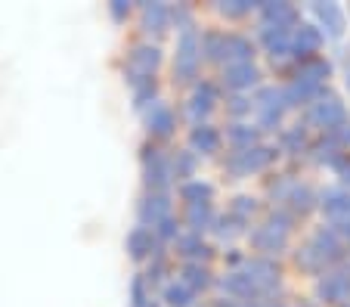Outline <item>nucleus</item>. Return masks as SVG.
<instances>
[{
	"label": "nucleus",
	"mask_w": 350,
	"mask_h": 307,
	"mask_svg": "<svg viewBox=\"0 0 350 307\" xmlns=\"http://www.w3.org/2000/svg\"><path fill=\"white\" fill-rule=\"evenodd\" d=\"M254 109H258V115H260V127H264V131H273V127H279L285 109H288V103H285V90L264 87V90L254 96Z\"/></svg>",
	"instance_id": "obj_7"
},
{
	"label": "nucleus",
	"mask_w": 350,
	"mask_h": 307,
	"mask_svg": "<svg viewBox=\"0 0 350 307\" xmlns=\"http://www.w3.org/2000/svg\"><path fill=\"white\" fill-rule=\"evenodd\" d=\"M180 196L186 199V205H198V202H211L214 187L211 183H202V181H189V183H183Z\"/></svg>",
	"instance_id": "obj_29"
},
{
	"label": "nucleus",
	"mask_w": 350,
	"mask_h": 307,
	"mask_svg": "<svg viewBox=\"0 0 350 307\" xmlns=\"http://www.w3.org/2000/svg\"><path fill=\"white\" fill-rule=\"evenodd\" d=\"M307 121H310L313 127H323L325 134H332V131H338V127L350 124V112L335 94L325 90L323 96H317V100L307 106Z\"/></svg>",
	"instance_id": "obj_2"
},
{
	"label": "nucleus",
	"mask_w": 350,
	"mask_h": 307,
	"mask_svg": "<svg viewBox=\"0 0 350 307\" xmlns=\"http://www.w3.org/2000/svg\"><path fill=\"white\" fill-rule=\"evenodd\" d=\"M329 72H332V62L323 59V56H317V59L301 62V68H297L295 81H307V84L325 87V78H329Z\"/></svg>",
	"instance_id": "obj_19"
},
{
	"label": "nucleus",
	"mask_w": 350,
	"mask_h": 307,
	"mask_svg": "<svg viewBox=\"0 0 350 307\" xmlns=\"http://www.w3.org/2000/svg\"><path fill=\"white\" fill-rule=\"evenodd\" d=\"M171 168H174V177L189 181L192 171H196V155H192V152H177V159L171 161Z\"/></svg>",
	"instance_id": "obj_32"
},
{
	"label": "nucleus",
	"mask_w": 350,
	"mask_h": 307,
	"mask_svg": "<svg viewBox=\"0 0 350 307\" xmlns=\"http://www.w3.org/2000/svg\"><path fill=\"white\" fill-rule=\"evenodd\" d=\"M273 159H276V149H270V146L236 149V152L226 159V171L236 174V177H248V174H254V171H264Z\"/></svg>",
	"instance_id": "obj_5"
},
{
	"label": "nucleus",
	"mask_w": 350,
	"mask_h": 307,
	"mask_svg": "<svg viewBox=\"0 0 350 307\" xmlns=\"http://www.w3.org/2000/svg\"><path fill=\"white\" fill-rule=\"evenodd\" d=\"M152 248H155V233L149 227H133L131 233H127V254H131L133 261L149 258Z\"/></svg>",
	"instance_id": "obj_16"
},
{
	"label": "nucleus",
	"mask_w": 350,
	"mask_h": 307,
	"mask_svg": "<svg viewBox=\"0 0 350 307\" xmlns=\"http://www.w3.org/2000/svg\"><path fill=\"white\" fill-rule=\"evenodd\" d=\"M186 227L192 233H202V230L214 227V211H211V202H198V205H186Z\"/></svg>",
	"instance_id": "obj_22"
},
{
	"label": "nucleus",
	"mask_w": 350,
	"mask_h": 307,
	"mask_svg": "<svg viewBox=\"0 0 350 307\" xmlns=\"http://www.w3.org/2000/svg\"><path fill=\"white\" fill-rule=\"evenodd\" d=\"M291 34H295V31H279V28H260V40H264L267 53H270L273 59L291 56Z\"/></svg>",
	"instance_id": "obj_18"
},
{
	"label": "nucleus",
	"mask_w": 350,
	"mask_h": 307,
	"mask_svg": "<svg viewBox=\"0 0 350 307\" xmlns=\"http://www.w3.org/2000/svg\"><path fill=\"white\" fill-rule=\"evenodd\" d=\"M317 295L325 304H347L350 301V264L325 270L323 280L317 282Z\"/></svg>",
	"instance_id": "obj_6"
},
{
	"label": "nucleus",
	"mask_w": 350,
	"mask_h": 307,
	"mask_svg": "<svg viewBox=\"0 0 350 307\" xmlns=\"http://www.w3.org/2000/svg\"><path fill=\"white\" fill-rule=\"evenodd\" d=\"M174 124H177L174 112L167 106H161V103H155V106L149 109V115H146V131L152 137H159V140H165V137L174 134Z\"/></svg>",
	"instance_id": "obj_14"
},
{
	"label": "nucleus",
	"mask_w": 350,
	"mask_h": 307,
	"mask_svg": "<svg viewBox=\"0 0 350 307\" xmlns=\"http://www.w3.org/2000/svg\"><path fill=\"white\" fill-rule=\"evenodd\" d=\"M307 307H310V304H307Z\"/></svg>",
	"instance_id": "obj_41"
},
{
	"label": "nucleus",
	"mask_w": 350,
	"mask_h": 307,
	"mask_svg": "<svg viewBox=\"0 0 350 307\" xmlns=\"http://www.w3.org/2000/svg\"><path fill=\"white\" fill-rule=\"evenodd\" d=\"M198 62H202V38L196 34V28L180 34L177 40V56H174V78L177 81H192L198 75Z\"/></svg>",
	"instance_id": "obj_3"
},
{
	"label": "nucleus",
	"mask_w": 350,
	"mask_h": 307,
	"mask_svg": "<svg viewBox=\"0 0 350 307\" xmlns=\"http://www.w3.org/2000/svg\"><path fill=\"white\" fill-rule=\"evenodd\" d=\"M192 301H196V292H192L189 286H183L180 280L165 286V304L167 307H192Z\"/></svg>",
	"instance_id": "obj_27"
},
{
	"label": "nucleus",
	"mask_w": 350,
	"mask_h": 307,
	"mask_svg": "<svg viewBox=\"0 0 350 307\" xmlns=\"http://www.w3.org/2000/svg\"><path fill=\"white\" fill-rule=\"evenodd\" d=\"M325 137H332L338 149H344V152H350V124L338 127V131H332V134H325Z\"/></svg>",
	"instance_id": "obj_36"
},
{
	"label": "nucleus",
	"mask_w": 350,
	"mask_h": 307,
	"mask_svg": "<svg viewBox=\"0 0 350 307\" xmlns=\"http://www.w3.org/2000/svg\"><path fill=\"white\" fill-rule=\"evenodd\" d=\"M226 137H230V143L236 149H252V146H258L260 131H258V127H252V124H242V121H236V124L226 131Z\"/></svg>",
	"instance_id": "obj_25"
},
{
	"label": "nucleus",
	"mask_w": 350,
	"mask_h": 307,
	"mask_svg": "<svg viewBox=\"0 0 350 307\" xmlns=\"http://www.w3.org/2000/svg\"><path fill=\"white\" fill-rule=\"evenodd\" d=\"M180 282H183V286H189L192 292H198V289L211 286V273H208V267H202V264H186Z\"/></svg>",
	"instance_id": "obj_28"
},
{
	"label": "nucleus",
	"mask_w": 350,
	"mask_h": 307,
	"mask_svg": "<svg viewBox=\"0 0 350 307\" xmlns=\"http://www.w3.org/2000/svg\"><path fill=\"white\" fill-rule=\"evenodd\" d=\"M252 106H254V103L248 100V96H242V94L232 96V100H230V112H232V115H245V112H252Z\"/></svg>",
	"instance_id": "obj_37"
},
{
	"label": "nucleus",
	"mask_w": 350,
	"mask_h": 307,
	"mask_svg": "<svg viewBox=\"0 0 350 307\" xmlns=\"http://www.w3.org/2000/svg\"><path fill=\"white\" fill-rule=\"evenodd\" d=\"M260 28H279V31H295L297 28V10L282 0L260 3Z\"/></svg>",
	"instance_id": "obj_8"
},
{
	"label": "nucleus",
	"mask_w": 350,
	"mask_h": 307,
	"mask_svg": "<svg viewBox=\"0 0 350 307\" xmlns=\"http://www.w3.org/2000/svg\"><path fill=\"white\" fill-rule=\"evenodd\" d=\"M344 87H347V94H350V72H344Z\"/></svg>",
	"instance_id": "obj_40"
},
{
	"label": "nucleus",
	"mask_w": 350,
	"mask_h": 307,
	"mask_svg": "<svg viewBox=\"0 0 350 307\" xmlns=\"http://www.w3.org/2000/svg\"><path fill=\"white\" fill-rule=\"evenodd\" d=\"M288 208H291V214H301V217H304V214H310L313 208H317V196H313V189L310 187H291V193H288Z\"/></svg>",
	"instance_id": "obj_24"
},
{
	"label": "nucleus",
	"mask_w": 350,
	"mask_h": 307,
	"mask_svg": "<svg viewBox=\"0 0 350 307\" xmlns=\"http://www.w3.org/2000/svg\"><path fill=\"white\" fill-rule=\"evenodd\" d=\"M220 286H224V292L236 295V298H242V301H252V295H260V289L254 286V280L248 273H230Z\"/></svg>",
	"instance_id": "obj_23"
},
{
	"label": "nucleus",
	"mask_w": 350,
	"mask_h": 307,
	"mask_svg": "<svg viewBox=\"0 0 350 307\" xmlns=\"http://www.w3.org/2000/svg\"><path fill=\"white\" fill-rule=\"evenodd\" d=\"M127 13H131V3H124V0H115V3H112V16H115V19H124Z\"/></svg>",
	"instance_id": "obj_38"
},
{
	"label": "nucleus",
	"mask_w": 350,
	"mask_h": 307,
	"mask_svg": "<svg viewBox=\"0 0 350 307\" xmlns=\"http://www.w3.org/2000/svg\"><path fill=\"white\" fill-rule=\"evenodd\" d=\"M159 66H161V50L159 47H149V44L133 47L131 56H127V81H131L133 87L149 84Z\"/></svg>",
	"instance_id": "obj_4"
},
{
	"label": "nucleus",
	"mask_w": 350,
	"mask_h": 307,
	"mask_svg": "<svg viewBox=\"0 0 350 307\" xmlns=\"http://www.w3.org/2000/svg\"><path fill=\"white\" fill-rule=\"evenodd\" d=\"M177 233H180V224L174 221V217H165V221L155 227V236H159V239H177Z\"/></svg>",
	"instance_id": "obj_35"
},
{
	"label": "nucleus",
	"mask_w": 350,
	"mask_h": 307,
	"mask_svg": "<svg viewBox=\"0 0 350 307\" xmlns=\"http://www.w3.org/2000/svg\"><path fill=\"white\" fill-rule=\"evenodd\" d=\"M165 217H171V199L165 193H149L143 202H139V221L143 227H159Z\"/></svg>",
	"instance_id": "obj_13"
},
{
	"label": "nucleus",
	"mask_w": 350,
	"mask_h": 307,
	"mask_svg": "<svg viewBox=\"0 0 350 307\" xmlns=\"http://www.w3.org/2000/svg\"><path fill=\"white\" fill-rule=\"evenodd\" d=\"M319 47H323V31H319V25H301L295 28V34H291V56L301 62L307 59H317Z\"/></svg>",
	"instance_id": "obj_9"
},
{
	"label": "nucleus",
	"mask_w": 350,
	"mask_h": 307,
	"mask_svg": "<svg viewBox=\"0 0 350 307\" xmlns=\"http://www.w3.org/2000/svg\"><path fill=\"white\" fill-rule=\"evenodd\" d=\"M288 233H291V214L276 211L264 227H258L252 233V245L258 248L264 258H273V254L288 248Z\"/></svg>",
	"instance_id": "obj_1"
},
{
	"label": "nucleus",
	"mask_w": 350,
	"mask_h": 307,
	"mask_svg": "<svg viewBox=\"0 0 350 307\" xmlns=\"http://www.w3.org/2000/svg\"><path fill=\"white\" fill-rule=\"evenodd\" d=\"M202 53L208 56V59H224L226 53V34L224 31H208L205 38H202Z\"/></svg>",
	"instance_id": "obj_30"
},
{
	"label": "nucleus",
	"mask_w": 350,
	"mask_h": 307,
	"mask_svg": "<svg viewBox=\"0 0 350 307\" xmlns=\"http://www.w3.org/2000/svg\"><path fill=\"white\" fill-rule=\"evenodd\" d=\"M258 78H260V72H258L254 62H242V66H226L224 68V87L232 90V94H242V90L254 87Z\"/></svg>",
	"instance_id": "obj_12"
},
{
	"label": "nucleus",
	"mask_w": 350,
	"mask_h": 307,
	"mask_svg": "<svg viewBox=\"0 0 350 307\" xmlns=\"http://www.w3.org/2000/svg\"><path fill=\"white\" fill-rule=\"evenodd\" d=\"M313 16L319 22V31L325 38H341L344 28H347V19H344V10L338 3H313Z\"/></svg>",
	"instance_id": "obj_11"
},
{
	"label": "nucleus",
	"mask_w": 350,
	"mask_h": 307,
	"mask_svg": "<svg viewBox=\"0 0 350 307\" xmlns=\"http://www.w3.org/2000/svg\"><path fill=\"white\" fill-rule=\"evenodd\" d=\"M254 7H258L254 0H224V3H217V10H220L224 16H230V19H239V16H248Z\"/></svg>",
	"instance_id": "obj_31"
},
{
	"label": "nucleus",
	"mask_w": 350,
	"mask_h": 307,
	"mask_svg": "<svg viewBox=\"0 0 350 307\" xmlns=\"http://www.w3.org/2000/svg\"><path fill=\"white\" fill-rule=\"evenodd\" d=\"M254 56V44L242 34H226V53L224 62L226 66H242V62H252Z\"/></svg>",
	"instance_id": "obj_17"
},
{
	"label": "nucleus",
	"mask_w": 350,
	"mask_h": 307,
	"mask_svg": "<svg viewBox=\"0 0 350 307\" xmlns=\"http://www.w3.org/2000/svg\"><path fill=\"white\" fill-rule=\"evenodd\" d=\"M341 62H344V68L350 72V44H347V47H341Z\"/></svg>",
	"instance_id": "obj_39"
},
{
	"label": "nucleus",
	"mask_w": 350,
	"mask_h": 307,
	"mask_svg": "<svg viewBox=\"0 0 350 307\" xmlns=\"http://www.w3.org/2000/svg\"><path fill=\"white\" fill-rule=\"evenodd\" d=\"M254 208H258V205H254V199H252V196H239V199L232 202L230 214H232V217H236V221L248 224V221H252V214H254Z\"/></svg>",
	"instance_id": "obj_33"
},
{
	"label": "nucleus",
	"mask_w": 350,
	"mask_h": 307,
	"mask_svg": "<svg viewBox=\"0 0 350 307\" xmlns=\"http://www.w3.org/2000/svg\"><path fill=\"white\" fill-rule=\"evenodd\" d=\"M214 100H217V90H214V84H198L196 90H192V96H189V106H186V112H189V118L192 121H198V118H205L208 112L214 109Z\"/></svg>",
	"instance_id": "obj_15"
},
{
	"label": "nucleus",
	"mask_w": 350,
	"mask_h": 307,
	"mask_svg": "<svg viewBox=\"0 0 350 307\" xmlns=\"http://www.w3.org/2000/svg\"><path fill=\"white\" fill-rule=\"evenodd\" d=\"M143 165H146V183L152 187V193H161V189L171 183V177H174L171 161H167L165 155H161L159 149L152 146V149H146Z\"/></svg>",
	"instance_id": "obj_10"
},
{
	"label": "nucleus",
	"mask_w": 350,
	"mask_h": 307,
	"mask_svg": "<svg viewBox=\"0 0 350 307\" xmlns=\"http://www.w3.org/2000/svg\"><path fill=\"white\" fill-rule=\"evenodd\" d=\"M177 245H180V254H183V258H189V264H202V258H208V254H211V248L198 239L196 233H192V236H180Z\"/></svg>",
	"instance_id": "obj_26"
},
{
	"label": "nucleus",
	"mask_w": 350,
	"mask_h": 307,
	"mask_svg": "<svg viewBox=\"0 0 350 307\" xmlns=\"http://www.w3.org/2000/svg\"><path fill=\"white\" fill-rule=\"evenodd\" d=\"M282 146L288 149V152H301V149H304V131H301V124H297L295 131H285V134H282Z\"/></svg>",
	"instance_id": "obj_34"
},
{
	"label": "nucleus",
	"mask_w": 350,
	"mask_h": 307,
	"mask_svg": "<svg viewBox=\"0 0 350 307\" xmlns=\"http://www.w3.org/2000/svg\"><path fill=\"white\" fill-rule=\"evenodd\" d=\"M189 146L196 149V152L211 155V152H217L220 149V134L214 131L211 124H196L192 127V134H189Z\"/></svg>",
	"instance_id": "obj_21"
},
{
	"label": "nucleus",
	"mask_w": 350,
	"mask_h": 307,
	"mask_svg": "<svg viewBox=\"0 0 350 307\" xmlns=\"http://www.w3.org/2000/svg\"><path fill=\"white\" fill-rule=\"evenodd\" d=\"M171 25V10L165 3H146L143 7V28L149 34H165Z\"/></svg>",
	"instance_id": "obj_20"
}]
</instances>
